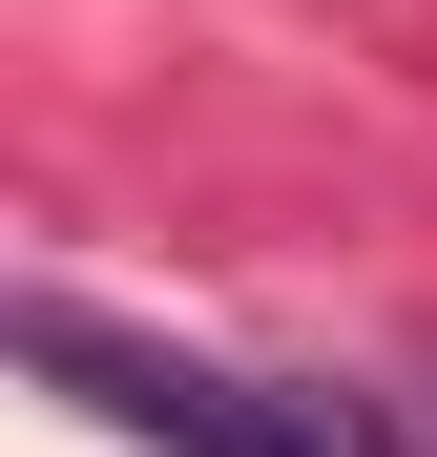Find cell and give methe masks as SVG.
Instances as JSON below:
<instances>
[{
    "label": "cell",
    "mask_w": 437,
    "mask_h": 457,
    "mask_svg": "<svg viewBox=\"0 0 437 457\" xmlns=\"http://www.w3.org/2000/svg\"><path fill=\"white\" fill-rule=\"evenodd\" d=\"M21 374H63L84 416L167 436V457H396L375 395H313V374H230V353H167V333H105V312H21Z\"/></svg>",
    "instance_id": "obj_1"
}]
</instances>
